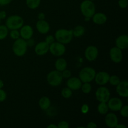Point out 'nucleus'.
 Returning a JSON list of instances; mask_svg holds the SVG:
<instances>
[{
	"mask_svg": "<svg viewBox=\"0 0 128 128\" xmlns=\"http://www.w3.org/2000/svg\"><path fill=\"white\" fill-rule=\"evenodd\" d=\"M54 36L58 42H60L64 44H68L71 42L73 37L72 30L60 29L56 31Z\"/></svg>",
	"mask_w": 128,
	"mask_h": 128,
	"instance_id": "nucleus-1",
	"label": "nucleus"
},
{
	"mask_svg": "<svg viewBox=\"0 0 128 128\" xmlns=\"http://www.w3.org/2000/svg\"><path fill=\"white\" fill-rule=\"evenodd\" d=\"M80 9L82 14L85 18H91L96 12V7L92 1L84 0L81 2Z\"/></svg>",
	"mask_w": 128,
	"mask_h": 128,
	"instance_id": "nucleus-2",
	"label": "nucleus"
},
{
	"mask_svg": "<svg viewBox=\"0 0 128 128\" xmlns=\"http://www.w3.org/2000/svg\"><path fill=\"white\" fill-rule=\"evenodd\" d=\"M27 48L28 44L26 40L19 38L14 42L12 45V51L16 56L21 57L26 54Z\"/></svg>",
	"mask_w": 128,
	"mask_h": 128,
	"instance_id": "nucleus-3",
	"label": "nucleus"
},
{
	"mask_svg": "<svg viewBox=\"0 0 128 128\" xmlns=\"http://www.w3.org/2000/svg\"><path fill=\"white\" fill-rule=\"evenodd\" d=\"M24 24V20L18 15H12L7 18L6 21V26L8 30H19Z\"/></svg>",
	"mask_w": 128,
	"mask_h": 128,
	"instance_id": "nucleus-4",
	"label": "nucleus"
},
{
	"mask_svg": "<svg viewBox=\"0 0 128 128\" xmlns=\"http://www.w3.org/2000/svg\"><path fill=\"white\" fill-rule=\"evenodd\" d=\"M96 71L91 67H85L81 70L79 78L82 82H90L94 80Z\"/></svg>",
	"mask_w": 128,
	"mask_h": 128,
	"instance_id": "nucleus-5",
	"label": "nucleus"
},
{
	"mask_svg": "<svg viewBox=\"0 0 128 128\" xmlns=\"http://www.w3.org/2000/svg\"><path fill=\"white\" fill-rule=\"evenodd\" d=\"M62 74L61 72L58 70H54L49 72L47 75V81L51 86H60L62 81Z\"/></svg>",
	"mask_w": 128,
	"mask_h": 128,
	"instance_id": "nucleus-6",
	"label": "nucleus"
},
{
	"mask_svg": "<svg viewBox=\"0 0 128 128\" xmlns=\"http://www.w3.org/2000/svg\"><path fill=\"white\" fill-rule=\"evenodd\" d=\"M50 51L52 55L55 56H61L66 52V47L64 44L60 42H53L50 44Z\"/></svg>",
	"mask_w": 128,
	"mask_h": 128,
	"instance_id": "nucleus-7",
	"label": "nucleus"
},
{
	"mask_svg": "<svg viewBox=\"0 0 128 128\" xmlns=\"http://www.w3.org/2000/svg\"><path fill=\"white\" fill-rule=\"evenodd\" d=\"M96 100L99 102H107L110 98V92L107 88L101 86L96 91Z\"/></svg>",
	"mask_w": 128,
	"mask_h": 128,
	"instance_id": "nucleus-8",
	"label": "nucleus"
},
{
	"mask_svg": "<svg viewBox=\"0 0 128 128\" xmlns=\"http://www.w3.org/2000/svg\"><path fill=\"white\" fill-rule=\"evenodd\" d=\"M110 56L111 61L115 63H119L121 62L123 57L122 50L116 46L112 48L110 50Z\"/></svg>",
	"mask_w": 128,
	"mask_h": 128,
	"instance_id": "nucleus-9",
	"label": "nucleus"
},
{
	"mask_svg": "<svg viewBox=\"0 0 128 128\" xmlns=\"http://www.w3.org/2000/svg\"><path fill=\"white\" fill-rule=\"evenodd\" d=\"M84 55L86 60L89 61H93L98 56V50L94 46H89L85 50Z\"/></svg>",
	"mask_w": 128,
	"mask_h": 128,
	"instance_id": "nucleus-10",
	"label": "nucleus"
},
{
	"mask_svg": "<svg viewBox=\"0 0 128 128\" xmlns=\"http://www.w3.org/2000/svg\"><path fill=\"white\" fill-rule=\"evenodd\" d=\"M108 106L110 110L112 111H118L122 107V102L118 98H112L108 101Z\"/></svg>",
	"mask_w": 128,
	"mask_h": 128,
	"instance_id": "nucleus-11",
	"label": "nucleus"
},
{
	"mask_svg": "<svg viewBox=\"0 0 128 128\" xmlns=\"http://www.w3.org/2000/svg\"><path fill=\"white\" fill-rule=\"evenodd\" d=\"M110 75L105 71H100L96 73L94 80L96 83L100 86H104L108 82Z\"/></svg>",
	"mask_w": 128,
	"mask_h": 128,
	"instance_id": "nucleus-12",
	"label": "nucleus"
},
{
	"mask_svg": "<svg viewBox=\"0 0 128 128\" xmlns=\"http://www.w3.org/2000/svg\"><path fill=\"white\" fill-rule=\"evenodd\" d=\"M116 92L121 97L128 98V82L126 80L120 81L116 86Z\"/></svg>",
	"mask_w": 128,
	"mask_h": 128,
	"instance_id": "nucleus-13",
	"label": "nucleus"
},
{
	"mask_svg": "<svg viewBox=\"0 0 128 128\" xmlns=\"http://www.w3.org/2000/svg\"><path fill=\"white\" fill-rule=\"evenodd\" d=\"M49 49H50V44L45 41H42L36 44V46H35L34 51L36 54L38 56H43L48 52Z\"/></svg>",
	"mask_w": 128,
	"mask_h": 128,
	"instance_id": "nucleus-14",
	"label": "nucleus"
},
{
	"mask_svg": "<svg viewBox=\"0 0 128 128\" xmlns=\"http://www.w3.org/2000/svg\"><path fill=\"white\" fill-rule=\"evenodd\" d=\"M105 123L109 128H116V125L118 124V118L117 116L112 112L107 113L105 117Z\"/></svg>",
	"mask_w": 128,
	"mask_h": 128,
	"instance_id": "nucleus-15",
	"label": "nucleus"
},
{
	"mask_svg": "<svg viewBox=\"0 0 128 128\" xmlns=\"http://www.w3.org/2000/svg\"><path fill=\"white\" fill-rule=\"evenodd\" d=\"M21 30L20 31V36L22 39L25 40H28L31 38L33 35V29L30 25H24L21 28Z\"/></svg>",
	"mask_w": 128,
	"mask_h": 128,
	"instance_id": "nucleus-16",
	"label": "nucleus"
},
{
	"mask_svg": "<svg viewBox=\"0 0 128 128\" xmlns=\"http://www.w3.org/2000/svg\"><path fill=\"white\" fill-rule=\"evenodd\" d=\"M81 85H82V82L78 78L70 77L67 81L68 87L73 91H76L81 89Z\"/></svg>",
	"mask_w": 128,
	"mask_h": 128,
	"instance_id": "nucleus-17",
	"label": "nucleus"
},
{
	"mask_svg": "<svg viewBox=\"0 0 128 128\" xmlns=\"http://www.w3.org/2000/svg\"><path fill=\"white\" fill-rule=\"evenodd\" d=\"M36 26L38 32L41 34H46L50 31V24L44 20H38L36 22Z\"/></svg>",
	"mask_w": 128,
	"mask_h": 128,
	"instance_id": "nucleus-18",
	"label": "nucleus"
},
{
	"mask_svg": "<svg viewBox=\"0 0 128 128\" xmlns=\"http://www.w3.org/2000/svg\"><path fill=\"white\" fill-rule=\"evenodd\" d=\"M116 46L121 50H126L128 47V36L123 34L118 36L116 40Z\"/></svg>",
	"mask_w": 128,
	"mask_h": 128,
	"instance_id": "nucleus-19",
	"label": "nucleus"
},
{
	"mask_svg": "<svg viewBox=\"0 0 128 128\" xmlns=\"http://www.w3.org/2000/svg\"><path fill=\"white\" fill-rule=\"evenodd\" d=\"M92 21L96 24L101 25L104 24L107 21V16L105 14L102 12H95L94 14L92 16Z\"/></svg>",
	"mask_w": 128,
	"mask_h": 128,
	"instance_id": "nucleus-20",
	"label": "nucleus"
},
{
	"mask_svg": "<svg viewBox=\"0 0 128 128\" xmlns=\"http://www.w3.org/2000/svg\"><path fill=\"white\" fill-rule=\"evenodd\" d=\"M39 106H40V108L44 111L48 110L51 106V101H50V98L46 96H43V97L41 98L39 101Z\"/></svg>",
	"mask_w": 128,
	"mask_h": 128,
	"instance_id": "nucleus-21",
	"label": "nucleus"
},
{
	"mask_svg": "<svg viewBox=\"0 0 128 128\" xmlns=\"http://www.w3.org/2000/svg\"><path fill=\"white\" fill-rule=\"evenodd\" d=\"M55 68H56V70L60 71V72H62L67 68V62L63 58L58 59L55 62Z\"/></svg>",
	"mask_w": 128,
	"mask_h": 128,
	"instance_id": "nucleus-22",
	"label": "nucleus"
},
{
	"mask_svg": "<svg viewBox=\"0 0 128 128\" xmlns=\"http://www.w3.org/2000/svg\"><path fill=\"white\" fill-rule=\"evenodd\" d=\"M72 30V34L75 37H81L84 34L85 29L84 26L81 25H78L76 26Z\"/></svg>",
	"mask_w": 128,
	"mask_h": 128,
	"instance_id": "nucleus-23",
	"label": "nucleus"
},
{
	"mask_svg": "<svg viewBox=\"0 0 128 128\" xmlns=\"http://www.w3.org/2000/svg\"><path fill=\"white\" fill-rule=\"evenodd\" d=\"M109 108L108 104L105 102H100L98 106V111L101 114H106L108 112Z\"/></svg>",
	"mask_w": 128,
	"mask_h": 128,
	"instance_id": "nucleus-24",
	"label": "nucleus"
},
{
	"mask_svg": "<svg viewBox=\"0 0 128 128\" xmlns=\"http://www.w3.org/2000/svg\"><path fill=\"white\" fill-rule=\"evenodd\" d=\"M26 5L29 8L35 10L40 6L41 0H26Z\"/></svg>",
	"mask_w": 128,
	"mask_h": 128,
	"instance_id": "nucleus-25",
	"label": "nucleus"
},
{
	"mask_svg": "<svg viewBox=\"0 0 128 128\" xmlns=\"http://www.w3.org/2000/svg\"><path fill=\"white\" fill-rule=\"evenodd\" d=\"M8 35V28L6 25H0V40H3Z\"/></svg>",
	"mask_w": 128,
	"mask_h": 128,
	"instance_id": "nucleus-26",
	"label": "nucleus"
},
{
	"mask_svg": "<svg viewBox=\"0 0 128 128\" xmlns=\"http://www.w3.org/2000/svg\"><path fill=\"white\" fill-rule=\"evenodd\" d=\"M72 90H71V89L69 88L68 87H66L64 88L61 91V96L64 98H66V99H68L72 96Z\"/></svg>",
	"mask_w": 128,
	"mask_h": 128,
	"instance_id": "nucleus-27",
	"label": "nucleus"
},
{
	"mask_svg": "<svg viewBox=\"0 0 128 128\" xmlns=\"http://www.w3.org/2000/svg\"><path fill=\"white\" fill-rule=\"evenodd\" d=\"M83 83L84 84H82L81 87L82 91L84 94L90 93L91 91V89H92L91 84L90 82H83Z\"/></svg>",
	"mask_w": 128,
	"mask_h": 128,
	"instance_id": "nucleus-28",
	"label": "nucleus"
},
{
	"mask_svg": "<svg viewBox=\"0 0 128 128\" xmlns=\"http://www.w3.org/2000/svg\"><path fill=\"white\" fill-rule=\"evenodd\" d=\"M120 79L118 76H116V75H113L110 77L108 82L111 84L112 86H117L120 82Z\"/></svg>",
	"mask_w": 128,
	"mask_h": 128,
	"instance_id": "nucleus-29",
	"label": "nucleus"
},
{
	"mask_svg": "<svg viewBox=\"0 0 128 128\" xmlns=\"http://www.w3.org/2000/svg\"><path fill=\"white\" fill-rule=\"evenodd\" d=\"M10 34V37H11L12 40H14L18 39L20 36V31H18V30H11Z\"/></svg>",
	"mask_w": 128,
	"mask_h": 128,
	"instance_id": "nucleus-30",
	"label": "nucleus"
},
{
	"mask_svg": "<svg viewBox=\"0 0 128 128\" xmlns=\"http://www.w3.org/2000/svg\"><path fill=\"white\" fill-rule=\"evenodd\" d=\"M120 111V114H121V116L122 117L126 118L128 117V105H125V106H122V107L121 108Z\"/></svg>",
	"mask_w": 128,
	"mask_h": 128,
	"instance_id": "nucleus-31",
	"label": "nucleus"
},
{
	"mask_svg": "<svg viewBox=\"0 0 128 128\" xmlns=\"http://www.w3.org/2000/svg\"><path fill=\"white\" fill-rule=\"evenodd\" d=\"M118 4L121 8H126L128 5V0H119Z\"/></svg>",
	"mask_w": 128,
	"mask_h": 128,
	"instance_id": "nucleus-32",
	"label": "nucleus"
},
{
	"mask_svg": "<svg viewBox=\"0 0 128 128\" xmlns=\"http://www.w3.org/2000/svg\"><path fill=\"white\" fill-rule=\"evenodd\" d=\"M61 74H62V76L63 78L67 79V78H70V77L71 76V71H69L68 70H64L61 72Z\"/></svg>",
	"mask_w": 128,
	"mask_h": 128,
	"instance_id": "nucleus-33",
	"label": "nucleus"
},
{
	"mask_svg": "<svg viewBox=\"0 0 128 128\" xmlns=\"http://www.w3.org/2000/svg\"><path fill=\"white\" fill-rule=\"evenodd\" d=\"M7 94L6 92L2 89H0V102H3L6 100Z\"/></svg>",
	"mask_w": 128,
	"mask_h": 128,
	"instance_id": "nucleus-34",
	"label": "nucleus"
},
{
	"mask_svg": "<svg viewBox=\"0 0 128 128\" xmlns=\"http://www.w3.org/2000/svg\"><path fill=\"white\" fill-rule=\"evenodd\" d=\"M58 128H68L69 124L67 121H62L60 122L58 124Z\"/></svg>",
	"mask_w": 128,
	"mask_h": 128,
	"instance_id": "nucleus-35",
	"label": "nucleus"
},
{
	"mask_svg": "<svg viewBox=\"0 0 128 128\" xmlns=\"http://www.w3.org/2000/svg\"><path fill=\"white\" fill-rule=\"evenodd\" d=\"M54 41V38L52 35H49V36H48L46 37V40H45V42H46L49 44H51Z\"/></svg>",
	"mask_w": 128,
	"mask_h": 128,
	"instance_id": "nucleus-36",
	"label": "nucleus"
},
{
	"mask_svg": "<svg viewBox=\"0 0 128 128\" xmlns=\"http://www.w3.org/2000/svg\"><path fill=\"white\" fill-rule=\"evenodd\" d=\"M89 111V106L87 104H84L81 107V112L83 114H87Z\"/></svg>",
	"mask_w": 128,
	"mask_h": 128,
	"instance_id": "nucleus-37",
	"label": "nucleus"
},
{
	"mask_svg": "<svg viewBox=\"0 0 128 128\" xmlns=\"http://www.w3.org/2000/svg\"><path fill=\"white\" fill-rule=\"evenodd\" d=\"M12 1V0H0V5L1 6H6L9 4Z\"/></svg>",
	"mask_w": 128,
	"mask_h": 128,
	"instance_id": "nucleus-38",
	"label": "nucleus"
},
{
	"mask_svg": "<svg viewBox=\"0 0 128 128\" xmlns=\"http://www.w3.org/2000/svg\"><path fill=\"white\" fill-rule=\"evenodd\" d=\"M96 127H97V125L94 122H90L86 126V128H96Z\"/></svg>",
	"mask_w": 128,
	"mask_h": 128,
	"instance_id": "nucleus-39",
	"label": "nucleus"
},
{
	"mask_svg": "<svg viewBox=\"0 0 128 128\" xmlns=\"http://www.w3.org/2000/svg\"><path fill=\"white\" fill-rule=\"evenodd\" d=\"M6 18V12L4 11H0V19L1 20H4Z\"/></svg>",
	"mask_w": 128,
	"mask_h": 128,
	"instance_id": "nucleus-40",
	"label": "nucleus"
},
{
	"mask_svg": "<svg viewBox=\"0 0 128 128\" xmlns=\"http://www.w3.org/2000/svg\"><path fill=\"white\" fill-rule=\"evenodd\" d=\"M38 18L39 20H44L45 18V14L42 12H40L38 15Z\"/></svg>",
	"mask_w": 128,
	"mask_h": 128,
	"instance_id": "nucleus-41",
	"label": "nucleus"
},
{
	"mask_svg": "<svg viewBox=\"0 0 128 128\" xmlns=\"http://www.w3.org/2000/svg\"><path fill=\"white\" fill-rule=\"evenodd\" d=\"M28 40V41H26L28 46H31L34 44V41L32 40H31V38L29 39V40Z\"/></svg>",
	"mask_w": 128,
	"mask_h": 128,
	"instance_id": "nucleus-42",
	"label": "nucleus"
},
{
	"mask_svg": "<svg viewBox=\"0 0 128 128\" xmlns=\"http://www.w3.org/2000/svg\"><path fill=\"white\" fill-rule=\"evenodd\" d=\"M116 128H127V126L122 124H118L116 126Z\"/></svg>",
	"mask_w": 128,
	"mask_h": 128,
	"instance_id": "nucleus-43",
	"label": "nucleus"
},
{
	"mask_svg": "<svg viewBox=\"0 0 128 128\" xmlns=\"http://www.w3.org/2000/svg\"><path fill=\"white\" fill-rule=\"evenodd\" d=\"M48 128H58V126H56V125L55 124H51L48 125V126H47Z\"/></svg>",
	"mask_w": 128,
	"mask_h": 128,
	"instance_id": "nucleus-44",
	"label": "nucleus"
},
{
	"mask_svg": "<svg viewBox=\"0 0 128 128\" xmlns=\"http://www.w3.org/2000/svg\"><path fill=\"white\" fill-rule=\"evenodd\" d=\"M4 86V82L1 80H0V89H2Z\"/></svg>",
	"mask_w": 128,
	"mask_h": 128,
	"instance_id": "nucleus-45",
	"label": "nucleus"
},
{
	"mask_svg": "<svg viewBox=\"0 0 128 128\" xmlns=\"http://www.w3.org/2000/svg\"><path fill=\"white\" fill-rule=\"evenodd\" d=\"M0 23H1V19H0Z\"/></svg>",
	"mask_w": 128,
	"mask_h": 128,
	"instance_id": "nucleus-46",
	"label": "nucleus"
},
{
	"mask_svg": "<svg viewBox=\"0 0 128 128\" xmlns=\"http://www.w3.org/2000/svg\"><path fill=\"white\" fill-rule=\"evenodd\" d=\"M90 1H94V0H90Z\"/></svg>",
	"mask_w": 128,
	"mask_h": 128,
	"instance_id": "nucleus-47",
	"label": "nucleus"
}]
</instances>
